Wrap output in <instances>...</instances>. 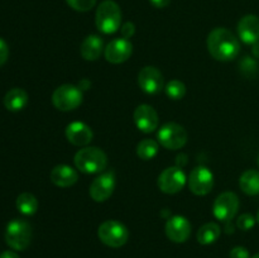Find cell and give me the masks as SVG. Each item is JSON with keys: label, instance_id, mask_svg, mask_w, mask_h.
<instances>
[{"label": "cell", "instance_id": "cell-1", "mask_svg": "<svg viewBox=\"0 0 259 258\" xmlns=\"http://www.w3.org/2000/svg\"><path fill=\"white\" fill-rule=\"evenodd\" d=\"M207 51L218 61L228 62L238 57L240 52L239 39L227 28H215L207 35Z\"/></svg>", "mask_w": 259, "mask_h": 258}, {"label": "cell", "instance_id": "cell-2", "mask_svg": "<svg viewBox=\"0 0 259 258\" xmlns=\"http://www.w3.org/2000/svg\"><path fill=\"white\" fill-rule=\"evenodd\" d=\"M73 162L82 174H100L108 166V156L98 147H83L75 154Z\"/></svg>", "mask_w": 259, "mask_h": 258}, {"label": "cell", "instance_id": "cell-3", "mask_svg": "<svg viewBox=\"0 0 259 258\" xmlns=\"http://www.w3.org/2000/svg\"><path fill=\"white\" fill-rule=\"evenodd\" d=\"M96 28L104 34H113L120 28L121 10L114 0H104L96 9Z\"/></svg>", "mask_w": 259, "mask_h": 258}, {"label": "cell", "instance_id": "cell-4", "mask_svg": "<svg viewBox=\"0 0 259 258\" xmlns=\"http://www.w3.org/2000/svg\"><path fill=\"white\" fill-rule=\"evenodd\" d=\"M32 240V227L23 219H13L5 229V242L14 250H24Z\"/></svg>", "mask_w": 259, "mask_h": 258}, {"label": "cell", "instance_id": "cell-5", "mask_svg": "<svg viewBox=\"0 0 259 258\" xmlns=\"http://www.w3.org/2000/svg\"><path fill=\"white\" fill-rule=\"evenodd\" d=\"M98 237L105 245L111 248H120L128 242V228L116 220H106L99 227Z\"/></svg>", "mask_w": 259, "mask_h": 258}, {"label": "cell", "instance_id": "cell-6", "mask_svg": "<svg viewBox=\"0 0 259 258\" xmlns=\"http://www.w3.org/2000/svg\"><path fill=\"white\" fill-rule=\"evenodd\" d=\"M82 90L78 86L65 83L53 91L52 103L56 109L61 111H71L82 103Z\"/></svg>", "mask_w": 259, "mask_h": 258}, {"label": "cell", "instance_id": "cell-7", "mask_svg": "<svg viewBox=\"0 0 259 258\" xmlns=\"http://www.w3.org/2000/svg\"><path fill=\"white\" fill-rule=\"evenodd\" d=\"M157 139L162 147L167 149H181L187 143V132L177 123H166L159 128Z\"/></svg>", "mask_w": 259, "mask_h": 258}, {"label": "cell", "instance_id": "cell-8", "mask_svg": "<svg viewBox=\"0 0 259 258\" xmlns=\"http://www.w3.org/2000/svg\"><path fill=\"white\" fill-rule=\"evenodd\" d=\"M239 210V197L234 192H223L212 205V212L218 220L222 222H230L237 215Z\"/></svg>", "mask_w": 259, "mask_h": 258}, {"label": "cell", "instance_id": "cell-9", "mask_svg": "<svg viewBox=\"0 0 259 258\" xmlns=\"http://www.w3.org/2000/svg\"><path fill=\"white\" fill-rule=\"evenodd\" d=\"M186 175L180 167H168L158 176V187L164 194H177L186 185Z\"/></svg>", "mask_w": 259, "mask_h": 258}, {"label": "cell", "instance_id": "cell-10", "mask_svg": "<svg viewBox=\"0 0 259 258\" xmlns=\"http://www.w3.org/2000/svg\"><path fill=\"white\" fill-rule=\"evenodd\" d=\"M187 181L192 194L204 196L209 194L214 187V175L207 167L197 166L192 169Z\"/></svg>", "mask_w": 259, "mask_h": 258}, {"label": "cell", "instance_id": "cell-11", "mask_svg": "<svg viewBox=\"0 0 259 258\" xmlns=\"http://www.w3.org/2000/svg\"><path fill=\"white\" fill-rule=\"evenodd\" d=\"M115 189V174L113 171L99 175L90 185V196L94 201L104 202L113 195Z\"/></svg>", "mask_w": 259, "mask_h": 258}, {"label": "cell", "instance_id": "cell-12", "mask_svg": "<svg viewBox=\"0 0 259 258\" xmlns=\"http://www.w3.org/2000/svg\"><path fill=\"white\" fill-rule=\"evenodd\" d=\"M138 85L149 95H156L163 90V75L158 68L146 66L138 73Z\"/></svg>", "mask_w": 259, "mask_h": 258}, {"label": "cell", "instance_id": "cell-13", "mask_svg": "<svg viewBox=\"0 0 259 258\" xmlns=\"http://www.w3.org/2000/svg\"><path fill=\"white\" fill-rule=\"evenodd\" d=\"M132 52H133V45L131 40L125 38H116L110 43H108L104 50V56L106 61L114 65H119L131 58Z\"/></svg>", "mask_w": 259, "mask_h": 258}, {"label": "cell", "instance_id": "cell-14", "mask_svg": "<svg viewBox=\"0 0 259 258\" xmlns=\"http://www.w3.org/2000/svg\"><path fill=\"white\" fill-rule=\"evenodd\" d=\"M133 119L137 128L143 133H152L158 128V114L154 110L153 106L148 105V104H142V105L137 106L133 114Z\"/></svg>", "mask_w": 259, "mask_h": 258}, {"label": "cell", "instance_id": "cell-15", "mask_svg": "<svg viewBox=\"0 0 259 258\" xmlns=\"http://www.w3.org/2000/svg\"><path fill=\"white\" fill-rule=\"evenodd\" d=\"M190 234H191V223L187 220V218L175 215L167 220L166 235L169 240L175 243H184L189 239Z\"/></svg>", "mask_w": 259, "mask_h": 258}, {"label": "cell", "instance_id": "cell-16", "mask_svg": "<svg viewBox=\"0 0 259 258\" xmlns=\"http://www.w3.org/2000/svg\"><path fill=\"white\" fill-rule=\"evenodd\" d=\"M238 35L245 45L259 42V18L257 15H244L238 23Z\"/></svg>", "mask_w": 259, "mask_h": 258}, {"label": "cell", "instance_id": "cell-17", "mask_svg": "<svg viewBox=\"0 0 259 258\" xmlns=\"http://www.w3.org/2000/svg\"><path fill=\"white\" fill-rule=\"evenodd\" d=\"M66 138L73 146L83 147L93 141L94 133L88 124L82 121H72L66 126Z\"/></svg>", "mask_w": 259, "mask_h": 258}, {"label": "cell", "instance_id": "cell-18", "mask_svg": "<svg viewBox=\"0 0 259 258\" xmlns=\"http://www.w3.org/2000/svg\"><path fill=\"white\" fill-rule=\"evenodd\" d=\"M51 181L58 187H71L77 182L78 174L75 168L67 164H58L51 171Z\"/></svg>", "mask_w": 259, "mask_h": 258}, {"label": "cell", "instance_id": "cell-19", "mask_svg": "<svg viewBox=\"0 0 259 258\" xmlns=\"http://www.w3.org/2000/svg\"><path fill=\"white\" fill-rule=\"evenodd\" d=\"M105 50L104 42L99 35L90 34L82 40L80 47V53L83 60L86 61H96L100 58L101 53Z\"/></svg>", "mask_w": 259, "mask_h": 258}, {"label": "cell", "instance_id": "cell-20", "mask_svg": "<svg viewBox=\"0 0 259 258\" xmlns=\"http://www.w3.org/2000/svg\"><path fill=\"white\" fill-rule=\"evenodd\" d=\"M28 94L20 88H14L4 96V106L9 111H20L27 106Z\"/></svg>", "mask_w": 259, "mask_h": 258}, {"label": "cell", "instance_id": "cell-21", "mask_svg": "<svg viewBox=\"0 0 259 258\" xmlns=\"http://www.w3.org/2000/svg\"><path fill=\"white\" fill-rule=\"evenodd\" d=\"M239 186L244 194L254 196L259 195V171L247 169L239 179Z\"/></svg>", "mask_w": 259, "mask_h": 258}, {"label": "cell", "instance_id": "cell-22", "mask_svg": "<svg viewBox=\"0 0 259 258\" xmlns=\"http://www.w3.org/2000/svg\"><path fill=\"white\" fill-rule=\"evenodd\" d=\"M220 234H222V229L217 223H206L197 232V242L204 245L212 244L219 239Z\"/></svg>", "mask_w": 259, "mask_h": 258}, {"label": "cell", "instance_id": "cell-23", "mask_svg": "<svg viewBox=\"0 0 259 258\" xmlns=\"http://www.w3.org/2000/svg\"><path fill=\"white\" fill-rule=\"evenodd\" d=\"M17 209L19 210V212H22L23 215H34L38 210V200L30 192H23L19 196L17 197Z\"/></svg>", "mask_w": 259, "mask_h": 258}, {"label": "cell", "instance_id": "cell-24", "mask_svg": "<svg viewBox=\"0 0 259 258\" xmlns=\"http://www.w3.org/2000/svg\"><path fill=\"white\" fill-rule=\"evenodd\" d=\"M158 153V143L153 139H143L137 146V156L143 161L154 158Z\"/></svg>", "mask_w": 259, "mask_h": 258}, {"label": "cell", "instance_id": "cell-25", "mask_svg": "<svg viewBox=\"0 0 259 258\" xmlns=\"http://www.w3.org/2000/svg\"><path fill=\"white\" fill-rule=\"evenodd\" d=\"M166 95L172 100H181L186 95V86L180 80H171L164 88Z\"/></svg>", "mask_w": 259, "mask_h": 258}, {"label": "cell", "instance_id": "cell-26", "mask_svg": "<svg viewBox=\"0 0 259 258\" xmlns=\"http://www.w3.org/2000/svg\"><path fill=\"white\" fill-rule=\"evenodd\" d=\"M66 2L76 12H89L96 4V0H66Z\"/></svg>", "mask_w": 259, "mask_h": 258}, {"label": "cell", "instance_id": "cell-27", "mask_svg": "<svg viewBox=\"0 0 259 258\" xmlns=\"http://www.w3.org/2000/svg\"><path fill=\"white\" fill-rule=\"evenodd\" d=\"M255 218L253 217L252 214H242L237 220V227L239 228L240 230H244V232H248V230L252 229L255 224Z\"/></svg>", "mask_w": 259, "mask_h": 258}, {"label": "cell", "instance_id": "cell-28", "mask_svg": "<svg viewBox=\"0 0 259 258\" xmlns=\"http://www.w3.org/2000/svg\"><path fill=\"white\" fill-rule=\"evenodd\" d=\"M240 68L247 76H254L258 70V63L254 58L244 57V60L240 62Z\"/></svg>", "mask_w": 259, "mask_h": 258}, {"label": "cell", "instance_id": "cell-29", "mask_svg": "<svg viewBox=\"0 0 259 258\" xmlns=\"http://www.w3.org/2000/svg\"><path fill=\"white\" fill-rule=\"evenodd\" d=\"M120 33H121V37L125 38V39H129V38L133 37L134 33H136V25H134L132 22L124 23V24L120 27Z\"/></svg>", "mask_w": 259, "mask_h": 258}, {"label": "cell", "instance_id": "cell-30", "mask_svg": "<svg viewBox=\"0 0 259 258\" xmlns=\"http://www.w3.org/2000/svg\"><path fill=\"white\" fill-rule=\"evenodd\" d=\"M230 258H250L249 250L245 247L238 245V247H234L230 250Z\"/></svg>", "mask_w": 259, "mask_h": 258}, {"label": "cell", "instance_id": "cell-31", "mask_svg": "<svg viewBox=\"0 0 259 258\" xmlns=\"http://www.w3.org/2000/svg\"><path fill=\"white\" fill-rule=\"evenodd\" d=\"M9 57V47H8L7 42L0 38V66L4 65Z\"/></svg>", "mask_w": 259, "mask_h": 258}, {"label": "cell", "instance_id": "cell-32", "mask_svg": "<svg viewBox=\"0 0 259 258\" xmlns=\"http://www.w3.org/2000/svg\"><path fill=\"white\" fill-rule=\"evenodd\" d=\"M149 2L156 8H164L171 3V0H149Z\"/></svg>", "mask_w": 259, "mask_h": 258}, {"label": "cell", "instance_id": "cell-33", "mask_svg": "<svg viewBox=\"0 0 259 258\" xmlns=\"http://www.w3.org/2000/svg\"><path fill=\"white\" fill-rule=\"evenodd\" d=\"M0 258H19V255L15 252H13V250H5V252L0 254Z\"/></svg>", "mask_w": 259, "mask_h": 258}, {"label": "cell", "instance_id": "cell-34", "mask_svg": "<svg viewBox=\"0 0 259 258\" xmlns=\"http://www.w3.org/2000/svg\"><path fill=\"white\" fill-rule=\"evenodd\" d=\"M91 86V82L89 80H86V78H83V80L80 81V83H78V88L81 89V90H89Z\"/></svg>", "mask_w": 259, "mask_h": 258}, {"label": "cell", "instance_id": "cell-35", "mask_svg": "<svg viewBox=\"0 0 259 258\" xmlns=\"http://www.w3.org/2000/svg\"><path fill=\"white\" fill-rule=\"evenodd\" d=\"M252 53H253V56H254L255 58H259V42L254 43V45H253Z\"/></svg>", "mask_w": 259, "mask_h": 258}, {"label": "cell", "instance_id": "cell-36", "mask_svg": "<svg viewBox=\"0 0 259 258\" xmlns=\"http://www.w3.org/2000/svg\"><path fill=\"white\" fill-rule=\"evenodd\" d=\"M252 258H259V253H257V254H254V255H253Z\"/></svg>", "mask_w": 259, "mask_h": 258}, {"label": "cell", "instance_id": "cell-37", "mask_svg": "<svg viewBox=\"0 0 259 258\" xmlns=\"http://www.w3.org/2000/svg\"><path fill=\"white\" fill-rule=\"evenodd\" d=\"M257 222H258V224H259V211H258V214H257Z\"/></svg>", "mask_w": 259, "mask_h": 258}, {"label": "cell", "instance_id": "cell-38", "mask_svg": "<svg viewBox=\"0 0 259 258\" xmlns=\"http://www.w3.org/2000/svg\"><path fill=\"white\" fill-rule=\"evenodd\" d=\"M258 166H259V156H258Z\"/></svg>", "mask_w": 259, "mask_h": 258}]
</instances>
